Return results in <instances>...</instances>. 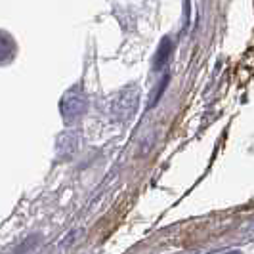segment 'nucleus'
<instances>
[{
	"mask_svg": "<svg viewBox=\"0 0 254 254\" xmlns=\"http://www.w3.org/2000/svg\"><path fill=\"white\" fill-rule=\"evenodd\" d=\"M62 109V117L67 123H73L76 119H80L84 111H86V94L78 88H71L64 96V100L60 103Z\"/></svg>",
	"mask_w": 254,
	"mask_h": 254,
	"instance_id": "nucleus-1",
	"label": "nucleus"
},
{
	"mask_svg": "<svg viewBox=\"0 0 254 254\" xmlns=\"http://www.w3.org/2000/svg\"><path fill=\"white\" fill-rule=\"evenodd\" d=\"M13 54H15V42H13V38L8 33L0 31V64L10 62L13 58Z\"/></svg>",
	"mask_w": 254,
	"mask_h": 254,
	"instance_id": "nucleus-3",
	"label": "nucleus"
},
{
	"mask_svg": "<svg viewBox=\"0 0 254 254\" xmlns=\"http://www.w3.org/2000/svg\"><path fill=\"white\" fill-rule=\"evenodd\" d=\"M168 50H170V44H168V40L163 42V46H161V50L157 54V58H155V69H161L163 65H165L166 58H168Z\"/></svg>",
	"mask_w": 254,
	"mask_h": 254,
	"instance_id": "nucleus-4",
	"label": "nucleus"
},
{
	"mask_svg": "<svg viewBox=\"0 0 254 254\" xmlns=\"http://www.w3.org/2000/svg\"><path fill=\"white\" fill-rule=\"evenodd\" d=\"M138 107V88H125L119 92L111 102V113L119 121L130 119Z\"/></svg>",
	"mask_w": 254,
	"mask_h": 254,
	"instance_id": "nucleus-2",
	"label": "nucleus"
},
{
	"mask_svg": "<svg viewBox=\"0 0 254 254\" xmlns=\"http://www.w3.org/2000/svg\"><path fill=\"white\" fill-rule=\"evenodd\" d=\"M226 254H243V253H239V251H228Z\"/></svg>",
	"mask_w": 254,
	"mask_h": 254,
	"instance_id": "nucleus-5",
	"label": "nucleus"
}]
</instances>
